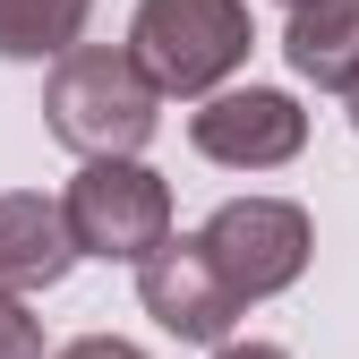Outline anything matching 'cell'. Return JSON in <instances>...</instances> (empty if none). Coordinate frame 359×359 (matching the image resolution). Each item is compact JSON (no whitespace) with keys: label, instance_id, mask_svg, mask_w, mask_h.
I'll return each instance as SVG.
<instances>
[{"label":"cell","instance_id":"6da1fadb","mask_svg":"<svg viewBox=\"0 0 359 359\" xmlns=\"http://www.w3.org/2000/svg\"><path fill=\"white\" fill-rule=\"evenodd\" d=\"M43 120H52V137L77 146L86 163H137L146 137L163 128V86L146 77L137 52H120V43H77V52L43 77Z\"/></svg>","mask_w":359,"mask_h":359},{"label":"cell","instance_id":"7a4b0ae2","mask_svg":"<svg viewBox=\"0 0 359 359\" xmlns=\"http://www.w3.org/2000/svg\"><path fill=\"white\" fill-rule=\"evenodd\" d=\"M248 43H257L248 0H137V18H128V52L146 60V77L163 95H197V103L231 86Z\"/></svg>","mask_w":359,"mask_h":359},{"label":"cell","instance_id":"3957f363","mask_svg":"<svg viewBox=\"0 0 359 359\" xmlns=\"http://www.w3.org/2000/svg\"><path fill=\"white\" fill-rule=\"evenodd\" d=\"M60 205H69L77 257H103V265H154L180 240L171 231V180L154 163H86Z\"/></svg>","mask_w":359,"mask_h":359},{"label":"cell","instance_id":"277c9868","mask_svg":"<svg viewBox=\"0 0 359 359\" xmlns=\"http://www.w3.org/2000/svg\"><path fill=\"white\" fill-rule=\"evenodd\" d=\"M197 248L214 257V274L240 299H274V291H291L308 274L317 231H308V205H291V197H231V205L205 214Z\"/></svg>","mask_w":359,"mask_h":359},{"label":"cell","instance_id":"5b68a950","mask_svg":"<svg viewBox=\"0 0 359 359\" xmlns=\"http://www.w3.org/2000/svg\"><path fill=\"white\" fill-rule=\"evenodd\" d=\"M189 146L222 171H283L308 146V111L283 86H222L214 103L189 111Z\"/></svg>","mask_w":359,"mask_h":359},{"label":"cell","instance_id":"8992f818","mask_svg":"<svg viewBox=\"0 0 359 359\" xmlns=\"http://www.w3.org/2000/svg\"><path fill=\"white\" fill-rule=\"evenodd\" d=\"M137 299H146V317L163 325V334H180V342H205V351H222L231 342V325H240V291L214 274V257L197 248V231L189 240H171L154 265H137Z\"/></svg>","mask_w":359,"mask_h":359},{"label":"cell","instance_id":"52a82bcc","mask_svg":"<svg viewBox=\"0 0 359 359\" xmlns=\"http://www.w3.org/2000/svg\"><path fill=\"white\" fill-rule=\"evenodd\" d=\"M77 265V231H69V205L43 197V189H9L0 197V291H52Z\"/></svg>","mask_w":359,"mask_h":359},{"label":"cell","instance_id":"ba28073f","mask_svg":"<svg viewBox=\"0 0 359 359\" xmlns=\"http://www.w3.org/2000/svg\"><path fill=\"white\" fill-rule=\"evenodd\" d=\"M283 60L317 86V95H359V0H308L283 26Z\"/></svg>","mask_w":359,"mask_h":359},{"label":"cell","instance_id":"9c48e42d","mask_svg":"<svg viewBox=\"0 0 359 359\" xmlns=\"http://www.w3.org/2000/svg\"><path fill=\"white\" fill-rule=\"evenodd\" d=\"M95 0H0V60H69L86 43Z\"/></svg>","mask_w":359,"mask_h":359},{"label":"cell","instance_id":"30bf717a","mask_svg":"<svg viewBox=\"0 0 359 359\" xmlns=\"http://www.w3.org/2000/svg\"><path fill=\"white\" fill-rule=\"evenodd\" d=\"M0 359H52V351H43V317L18 291H0Z\"/></svg>","mask_w":359,"mask_h":359},{"label":"cell","instance_id":"8fae6325","mask_svg":"<svg viewBox=\"0 0 359 359\" xmlns=\"http://www.w3.org/2000/svg\"><path fill=\"white\" fill-rule=\"evenodd\" d=\"M52 359H146V351L120 342V334H86V342H69V351H52Z\"/></svg>","mask_w":359,"mask_h":359},{"label":"cell","instance_id":"7c38bea8","mask_svg":"<svg viewBox=\"0 0 359 359\" xmlns=\"http://www.w3.org/2000/svg\"><path fill=\"white\" fill-rule=\"evenodd\" d=\"M214 359H291V351H283V342H222Z\"/></svg>","mask_w":359,"mask_h":359},{"label":"cell","instance_id":"4fadbf2b","mask_svg":"<svg viewBox=\"0 0 359 359\" xmlns=\"http://www.w3.org/2000/svg\"><path fill=\"white\" fill-rule=\"evenodd\" d=\"M351 128H359V95H351Z\"/></svg>","mask_w":359,"mask_h":359},{"label":"cell","instance_id":"5bb4252c","mask_svg":"<svg viewBox=\"0 0 359 359\" xmlns=\"http://www.w3.org/2000/svg\"><path fill=\"white\" fill-rule=\"evenodd\" d=\"M283 9H308V0H283Z\"/></svg>","mask_w":359,"mask_h":359}]
</instances>
